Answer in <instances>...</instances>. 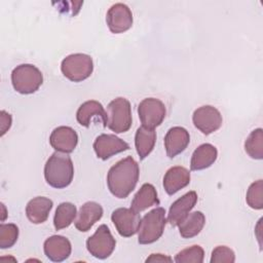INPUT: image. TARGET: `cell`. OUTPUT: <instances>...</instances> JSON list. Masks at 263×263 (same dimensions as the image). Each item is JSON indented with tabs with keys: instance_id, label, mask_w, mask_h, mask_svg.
<instances>
[{
	"instance_id": "cell-1",
	"label": "cell",
	"mask_w": 263,
	"mask_h": 263,
	"mask_svg": "<svg viewBox=\"0 0 263 263\" xmlns=\"http://www.w3.org/2000/svg\"><path fill=\"white\" fill-rule=\"evenodd\" d=\"M139 164L132 156L120 159L110 167L107 175L110 192L117 198L127 197L139 181Z\"/></svg>"
},
{
	"instance_id": "cell-2",
	"label": "cell",
	"mask_w": 263,
	"mask_h": 263,
	"mask_svg": "<svg viewBox=\"0 0 263 263\" xmlns=\"http://www.w3.org/2000/svg\"><path fill=\"white\" fill-rule=\"evenodd\" d=\"M74 177V166L68 153L54 152L44 165L46 183L57 189L68 187Z\"/></svg>"
},
{
	"instance_id": "cell-3",
	"label": "cell",
	"mask_w": 263,
	"mask_h": 263,
	"mask_svg": "<svg viewBox=\"0 0 263 263\" xmlns=\"http://www.w3.org/2000/svg\"><path fill=\"white\" fill-rule=\"evenodd\" d=\"M166 223L165 210L155 208L147 213L140 223L138 230V241L141 245H150L160 238Z\"/></svg>"
},
{
	"instance_id": "cell-4",
	"label": "cell",
	"mask_w": 263,
	"mask_h": 263,
	"mask_svg": "<svg viewBox=\"0 0 263 263\" xmlns=\"http://www.w3.org/2000/svg\"><path fill=\"white\" fill-rule=\"evenodd\" d=\"M43 82L41 71L34 65L22 64L11 72V83L15 91L22 95H30L38 90Z\"/></svg>"
},
{
	"instance_id": "cell-5",
	"label": "cell",
	"mask_w": 263,
	"mask_h": 263,
	"mask_svg": "<svg viewBox=\"0 0 263 263\" xmlns=\"http://www.w3.org/2000/svg\"><path fill=\"white\" fill-rule=\"evenodd\" d=\"M107 126L115 134L127 132L132 126L130 103L125 98H116L107 107Z\"/></svg>"
},
{
	"instance_id": "cell-6",
	"label": "cell",
	"mask_w": 263,
	"mask_h": 263,
	"mask_svg": "<svg viewBox=\"0 0 263 263\" xmlns=\"http://www.w3.org/2000/svg\"><path fill=\"white\" fill-rule=\"evenodd\" d=\"M62 73L73 82L87 79L93 71V62L90 55L85 53H73L67 55L61 64Z\"/></svg>"
},
{
	"instance_id": "cell-7",
	"label": "cell",
	"mask_w": 263,
	"mask_h": 263,
	"mask_svg": "<svg viewBox=\"0 0 263 263\" xmlns=\"http://www.w3.org/2000/svg\"><path fill=\"white\" fill-rule=\"evenodd\" d=\"M116 240L107 225L102 224L86 240V249L91 256L98 259L108 258L114 251Z\"/></svg>"
},
{
	"instance_id": "cell-8",
	"label": "cell",
	"mask_w": 263,
	"mask_h": 263,
	"mask_svg": "<svg viewBox=\"0 0 263 263\" xmlns=\"http://www.w3.org/2000/svg\"><path fill=\"white\" fill-rule=\"evenodd\" d=\"M138 114L143 126L155 128L160 125L165 117L164 104L155 98H146L138 106Z\"/></svg>"
},
{
	"instance_id": "cell-9",
	"label": "cell",
	"mask_w": 263,
	"mask_h": 263,
	"mask_svg": "<svg viewBox=\"0 0 263 263\" xmlns=\"http://www.w3.org/2000/svg\"><path fill=\"white\" fill-rule=\"evenodd\" d=\"M192 121L194 126L203 135H210L221 127L223 119L217 108L205 105L197 108L193 112Z\"/></svg>"
},
{
	"instance_id": "cell-10",
	"label": "cell",
	"mask_w": 263,
	"mask_h": 263,
	"mask_svg": "<svg viewBox=\"0 0 263 263\" xmlns=\"http://www.w3.org/2000/svg\"><path fill=\"white\" fill-rule=\"evenodd\" d=\"M111 220L117 232L123 237L135 235L140 227L141 216L133 209L119 208L112 212Z\"/></svg>"
},
{
	"instance_id": "cell-11",
	"label": "cell",
	"mask_w": 263,
	"mask_h": 263,
	"mask_svg": "<svg viewBox=\"0 0 263 263\" xmlns=\"http://www.w3.org/2000/svg\"><path fill=\"white\" fill-rule=\"evenodd\" d=\"M106 22L109 30L112 33H123L133 26L132 10L123 3H115L107 11Z\"/></svg>"
},
{
	"instance_id": "cell-12",
	"label": "cell",
	"mask_w": 263,
	"mask_h": 263,
	"mask_svg": "<svg viewBox=\"0 0 263 263\" xmlns=\"http://www.w3.org/2000/svg\"><path fill=\"white\" fill-rule=\"evenodd\" d=\"M128 149L129 145L125 141L111 134H102L93 142V150L97 156L103 160Z\"/></svg>"
},
{
	"instance_id": "cell-13",
	"label": "cell",
	"mask_w": 263,
	"mask_h": 263,
	"mask_svg": "<svg viewBox=\"0 0 263 263\" xmlns=\"http://www.w3.org/2000/svg\"><path fill=\"white\" fill-rule=\"evenodd\" d=\"M49 143L55 151L71 153L77 146L78 136L72 127L62 125L55 127L51 132L49 137Z\"/></svg>"
},
{
	"instance_id": "cell-14",
	"label": "cell",
	"mask_w": 263,
	"mask_h": 263,
	"mask_svg": "<svg viewBox=\"0 0 263 263\" xmlns=\"http://www.w3.org/2000/svg\"><path fill=\"white\" fill-rule=\"evenodd\" d=\"M197 202V193L189 191L174 201L167 214V222L172 226H178L190 213Z\"/></svg>"
},
{
	"instance_id": "cell-15",
	"label": "cell",
	"mask_w": 263,
	"mask_h": 263,
	"mask_svg": "<svg viewBox=\"0 0 263 263\" xmlns=\"http://www.w3.org/2000/svg\"><path fill=\"white\" fill-rule=\"evenodd\" d=\"M190 142V136L186 128L182 126L171 127L164 137V148L166 155L174 158L182 153Z\"/></svg>"
},
{
	"instance_id": "cell-16",
	"label": "cell",
	"mask_w": 263,
	"mask_h": 263,
	"mask_svg": "<svg viewBox=\"0 0 263 263\" xmlns=\"http://www.w3.org/2000/svg\"><path fill=\"white\" fill-rule=\"evenodd\" d=\"M45 256L53 262H62L71 255L72 247L70 240L62 235L48 237L43 245Z\"/></svg>"
},
{
	"instance_id": "cell-17",
	"label": "cell",
	"mask_w": 263,
	"mask_h": 263,
	"mask_svg": "<svg viewBox=\"0 0 263 263\" xmlns=\"http://www.w3.org/2000/svg\"><path fill=\"white\" fill-rule=\"evenodd\" d=\"M103 216V208L96 201H87L81 205L75 220V227L81 231H88Z\"/></svg>"
},
{
	"instance_id": "cell-18",
	"label": "cell",
	"mask_w": 263,
	"mask_h": 263,
	"mask_svg": "<svg viewBox=\"0 0 263 263\" xmlns=\"http://www.w3.org/2000/svg\"><path fill=\"white\" fill-rule=\"evenodd\" d=\"M190 172L184 166H173L163 177V188L168 195H173L190 183Z\"/></svg>"
},
{
	"instance_id": "cell-19",
	"label": "cell",
	"mask_w": 263,
	"mask_h": 263,
	"mask_svg": "<svg viewBox=\"0 0 263 263\" xmlns=\"http://www.w3.org/2000/svg\"><path fill=\"white\" fill-rule=\"evenodd\" d=\"M53 202L51 199L44 196H37L31 199L26 206L27 218L33 224L44 223L52 209Z\"/></svg>"
},
{
	"instance_id": "cell-20",
	"label": "cell",
	"mask_w": 263,
	"mask_h": 263,
	"mask_svg": "<svg viewBox=\"0 0 263 263\" xmlns=\"http://www.w3.org/2000/svg\"><path fill=\"white\" fill-rule=\"evenodd\" d=\"M93 117H100L103 125L107 126V113L100 102L90 100L81 104L76 113L78 123L84 127H88Z\"/></svg>"
},
{
	"instance_id": "cell-21",
	"label": "cell",
	"mask_w": 263,
	"mask_h": 263,
	"mask_svg": "<svg viewBox=\"0 0 263 263\" xmlns=\"http://www.w3.org/2000/svg\"><path fill=\"white\" fill-rule=\"evenodd\" d=\"M218 151L214 145L209 143L201 144L194 150L191 156V171H201L210 167L216 161Z\"/></svg>"
},
{
	"instance_id": "cell-22",
	"label": "cell",
	"mask_w": 263,
	"mask_h": 263,
	"mask_svg": "<svg viewBox=\"0 0 263 263\" xmlns=\"http://www.w3.org/2000/svg\"><path fill=\"white\" fill-rule=\"evenodd\" d=\"M155 204H159L157 191L152 184L145 183L135 194L130 204V209H133L137 213H141Z\"/></svg>"
},
{
	"instance_id": "cell-23",
	"label": "cell",
	"mask_w": 263,
	"mask_h": 263,
	"mask_svg": "<svg viewBox=\"0 0 263 263\" xmlns=\"http://www.w3.org/2000/svg\"><path fill=\"white\" fill-rule=\"evenodd\" d=\"M156 142V133L154 128L140 126L135 136V146L140 159H145L153 150Z\"/></svg>"
},
{
	"instance_id": "cell-24",
	"label": "cell",
	"mask_w": 263,
	"mask_h": 263,
	"mask_svg": "<svg viewBox=\"0 0 263 263\" xmlns=\"http://www.w3.org/2000/svg\"><path fill=\"white\" fill-rule=\"evenodd\" d=\"M205 224V217L200 211L189 213L178 225L179 232L184 238H191L199 234Z\"/></svg>"
},
{
	"instance_id": "cell-25",
	"label": "cell",
	"mask_w": 263,
	"mask_h": 263,
	"mask_svg": "<svg viewBox=\"0 0 263 263\" xmlns=\"http://www.w3.org/2000/svg\"><path fill=\"white\" fill-rule=\"evenodd\" d=\"M77 216L76 206L71 202H62L58 205L53 217L55 230H61L71 225Z\"/></svg>"
},
{
	"instance_id": "cell-26",
	"label": "cell",
	"mask_w": 263,
	"mask_h": 263,
	"mask_svg": "<svg viewBox=\"0 0 263 263\" xmlns=\"http://www.w3.org/2000/svg\"><path fill=\"white\" fill-rule=\"evenodd\" d=\"M245 150L253 159L263 158V130L256 128L248 136L245 141Z\"/></svg>"
},
{
	"instance_id": "cell-27",
	"label": "cell",
	"mask_w": 263,
	"mask_h": 263,
	"mask_svg": "<svg viewBox=\"0 0 263 263\" xmlns=\"http://www.w3.org/2000/svg\"><path fill=\"white\" fill-rule=\"evenodd\" d=\"M204 257L203 249L194 245L189 248H186L179 252L175 257V262L177 263H202Z\"/></svg>"
},
{
	"instance_id": "cell-28",
	"label": "cell",
	"mask_w": 263,
	"mask_h": 263,
	"mask_svg": "<svg viewBox=\"0 0 263 263\" xmlns=\"http://www.w3.org/2000/svg\"><path fill=\"white\" fill-rule=\"evenodd\" d=\"M247 203L254 210H262L263 208V181L258 180L252 183L246 195Z\"/></svg>"
},
{
	"instance_id": "cell-29",
	"label": "cell",
	"mask_w": 263,
	"mask_h": 263,
	"mask_svg": "<svg viewBox=\"0 0 263 263\" xmlns=\"http://www.w3.org/2000/svg\"><path fill=\"white\" fill-rule=\"evenodd\" d=\"M18 237V227L13 223L0 225V248L8 249L14 246Z\"/></svg>"
},
{
	"instance_id": "cell-30",
	"label": "cell",
	"mask_w": 263,
	"mask_h": 263,
	"mask_svg": "<svg viewBox=\"0 0 263 263\" xmlns=\"http://www.w3.org/2000/svg\"><path fill=\"white\" fill-rule=\"evenodd\" d=\"M234 261H235L234 252L226 246H218L212 252L211 263H221V262L232 263Z\"/></svg>"
},
{
	"instance_id": "cell-31",
	"label": "cell",
	"mask_w": 263,
	"mask_h": 263,
	"mask_svg": "<svg viewBox=\"0 0 263 263\" xmlns=\"http://www.w3.org/2000/svg\"><path fill=\"white\" fill-rule=\"evenodd\" d=\"M12 123V118L9 113L2 110L0 112V127H1V136H4L7 130L10 128Z\"/></svg>"
},
{
	"instance_id": "cell-32",
	"label": "cell",
	"mask_w": 263,
	"mask_h": 263,
	"mask_svg": "<svg viewBox=\"0 0 263 263\" xmlns=\"http://www.w3.org/2000/svg\"><path fill=\"white\" fill-rule=\"evenodd\" d=\"M173 259L163 254H151L147 259L146 262H172Z\"/></svg>"
},
{
	"instance_id": "cell-33",
	"label": "cell",
	"mask_w": 263,
	"mask_h": 263,
	"mask_svg": "<svg viewBox=\"0 0 263 263\" xmlns=\"http://www.w3.org/2000/svg\"><path fill=\"white\" fill-rule=\"evenodd\" d=\"M1 208H2V217H1V221L3 222L4 220H5V218H6V211H5V206H4V204L3 203H1Z\"/></svg>"
}]
</instances>
